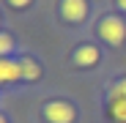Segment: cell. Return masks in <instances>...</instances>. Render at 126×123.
<instances>
[{
    "label": "cell",
    "mask_w": 126,
    "mask_h": 123,
    "mask_svg": "<svg viewBox=\"0 0 126 123\" xmlns=\"http://www.w3.org/2000/svg\"><path fill=\"white\" fill-rule=\"evenodd\" d=\"M99 36L107 41L110 47L123 44V38H126V25H123V19H118V16H104L101 22H99Z\"/></svg>",
    "instance_id": "cell-1"
},
{
    "label": "cell",
    "mask_w": 126,
    "mask_h": 123,
    "mask_svg": "<svg viewBox=\"0 0 126 123\" xmlns=\"http://www.w3.org/2000/svg\"><path fill=\"white\" fill-rule=\"evenodd\" d=\"M44 118L49 123H71L74 120V107L66 101H49L44 107Z\"/></svg>",
    "instance_id": "cell-2"
},
{
    "label": "cell",
    "mask_w": 126,
    "mask_h": 123,
    "mask_svg": "<svg viewBox=\"0 0 126 123\" xmlns=\"http://www.w3.org/2000/svg\"><path fill=\"white\" fill-rule=\"evenodd\" d=\"M60 14L66 22H82L88 14V3L85 0H63L60 3Z\"/></svg>",
    "instance_id": "cell-3"
},
{
    "label": "cell",
    "mask_w": 126,
    "mask_h": 123,
    "mask_svg": "<svg viewBox=\"0 0 126 123\" xmlns=\"http://www.w3.org/2000/svg\"><path fill=\"white\" fill-rule=\"evenodd\" d=\"M74 63H77V66H96V63H99V49L91 47V44L77 47V52H74Z\"/></svg>",
    "instance_id": "cell-4"
},
{
    "label": "cell",
    "mask_w": 126,
    "mask_h": 123,
    "mask_svg": "<svg viewBox=\"0 0 126 123\" xmlns=\"http://www.w3.org/2000/svg\"><path fill=\"white\" fill-rule=\"evenodd\" d=\"M19 77H22V63H14V60H8V57L0 60V79L3 82H14Z\"/></svg>",
    "instance_id": "cell-5"
},
{
    "label": "cell",
    "mask_w": 126,
    "mask_h": 123,
    "mask_svg": "<svg viewBox=\"0 0 126 123\" xmlns=\"http://www.w3.org/2000/svg\"><path fill=\"white\" fill-rule=\"evenodd\" d=\"M110 118L115 123H126V98H110Z\"/></svg>",
    "instance_id": "cell-6"
},
{
    "label": "cell",
    "mask_w": 126,
    "mask_h": 123,
    "mask_svg": "<svg viewBox=\"0 0 126 123\" xmlns=\"http://www.w3.org/2000/svg\"><path fill=\"white\" fill-rule=\"evenodd\" d=\"M38 74H41V68H38V63H36V60H30V57H22V79H28V82H36V79H38Z\"/></svg>",
    "instance_id": "cell-7"
},
{
    "label": "cell",
    "mask_w": 126,
    "mask_h": 123,
    "mask_svg": "<svg viewBox=\"0 0 126 123\" xmlns=\"http://www.w3.org/2000/svg\"><path fill=\"white\" fill-rule=\"evenodd\" d=\"M110 98H126V77L118 79L115 85L110 88Z\"/></svg>",
    "instance_id": "cell-8"
},
{
    "label": "cell",
    "mask_w": 126,
    "mask_h": 123,
    "mask_svg": "<svg viewBox=\"0 0 126 123\" xmlns=\"http://www.w3.org/2000/svg\"><path fill=\"white\" fill-rule=\"evenodd\" d=\"M11 44H14V41H11V36H8V33H0V52H3V55H8V52H11Z\"/></svg>",
    "instance_id": "cell-9"
},
{
    "label": "cell",
    "mask_w": 126,
    "mask_h": 123,
    "mask_svg": "<svg viewBox=\"0 0 126 123\" xmlns=\"http://www.w3.org/2000/svg\"><path fill=\"white\" fill-rule=\"evenodd\" d=\"M8 6H14V8H25V6H30V0H8Z\"/></svg>",
    "instance_id": "cell-10"
},
{
    "label": "cell",
    "mask_w": 126,
    "mask_h": 123,
    "mask_svg": "<svg viewBox=\"0 0 126 123\" xmlns=\"http://www.w3.org/2000/svg\"><path fill=\"white\" fill-rule=\"evenodd\" d=\"M118 6H121V8H123V11H126V0H118Z\"/></svg>",
    "instance_id": "cell-11"
},
{
    "label": "cell",
    "mask_w": 126,
    "mask_h": 123,
    "mask_svg": "<svg viewBox=\"0 0 126 123\" xmlns=\"http://www.w3.org/2000/svg\"><path fill=\"white\" fill-rule=\"evenodd\" d=\"M0 123H6V118H0Z\"/></svg>",
    "instance_id": "cell-12"
}]
</instances>
